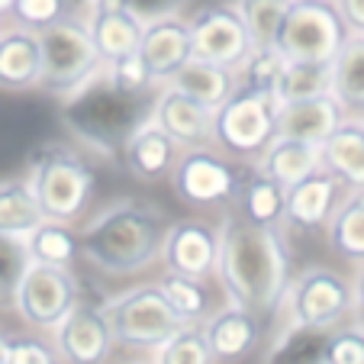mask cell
I'll use <instances>...</instances> for the list:
<instances>
[{
	"instance_id": "obj_9",
	"label": "cell",
	"mask_w": 364,
	"mask_h": 364,
	"mask_svg": "<svg viewBox=\"0 0 364 364\" xmlns=\"http://www.w3.org/2000/svg\"><path fill=\"white\" fill-rule=\"evenodd\" d=\"M345 39L348 26L332 0H290L287 14L277 23L274 48L284 58L332 62Z\"/></svg>"
},
{
	"instance_id": "obj_34",
	"label": "cell",
	"mask_w": 364,
	"mask_h": 364,
	"mask_svg": "<svg viewBox=\"0 0 364 364\" xmlns=\"http://www.w3.org/2000/svg\"><path fill=\"white\" fill-rule=\"evenodd\" d=\"M159 287H161V294H165V300L171 303V309L181 316V323H203L206 319V313H210L206 281H193V277L165 271Z\"/></svg>"
},
{
	"instance_id": "obj_16",
	"label": "cell",
	"mask_w": 364,
	"mask_h": 364,
	"mask_svg": "<svg viewBox=\"0 0 364 364\" xmlns=\"http://www.w3.org/2000/svg\"><path fill=\"white\" fill-rule=\"evenodd\" d=\"M139 55H142L145 68L151 75V87L168 84L174 71L193 55L187 20L178 10L174 14L149 16L142 26V39H139Z\"/></svg>"
},
{
	"instance_id": "obj_36",
	"label": "cell",
	"mask_w": 364,
	"mask_h": 364,
	"mask_svg": "<svg viewBox=\"0 0 364 364\" xmlns=\"http://www.w3.org/2000/svg\"><path fill=\"white\" fill-rule=\"evenodd\" d=\"M281 65H284V55L274 46H252V52L245 55V62L235 71V77H239V84H248V87L274 90Z\"/></svg>"
},
{
	"instance_id": "obj_47",
	"label": "cell",
	"mask_w": 364,
	"mask_h": 364,
	"mask_svg": "<svg viewBox=\"0 0 364 364\" xmlns=\"http://www.w3.org/2000/svg\"><path fill=\"white\" fill-rule=\"evenodd\" d=\"M0 29H4V14H0Z\"/></svg>"
},
{
	"instance_id": "obj_31",
	"label": "cell",
	"mask_w": 364,
	"mask_h": 364,
	"mask_svg": "<svg viewBox=\"0 0 364 364\" xmlns=\"http://www.w3.org/2000/svg\"><path fill=\"white\" fill-rule=\"evenodd\" d=\"M29 258L42 264H58V268H71L77 262V232L71 223L42 220L33 232L26 235Z\"/></svg>"
},
{
	"instance_id": "obj_4",
	"label": "cell",
	"mask_w": 364,
	"mask_h": 364,
	"mask_svg": "<svg viewBox=\"0 0 364 364\" xmlns=\"http://www.w3.org/2000/svg\"><path fill=\"white\" fill-rule=\"evenodd\" d=\"M39 55H42V75L39 87L46 94L68 100L71 94L90 84L103 71V58L90 39L84 20L65 14L62 20L42 26L39 33Z\"/></svg>"
},
{
	"instance_id": "obj_44",
	"label": "cell",
	"mask_w": 364,
	"mask_h": 364,
	"mask_svg": "<svg viewBox=\"0 0 364 364\" xmlns=\"http://www.w3.org/2000/svg\"><path fill=\"white\" fill-rule=\"evenodd\" d=\"M7 342H10V336L0 332V364H7Z\"/></svg>"
},
{
	"instance_id": "obj_6",
	"label": "cell",
	"mask_w": 364,
	"mask_h": 364,
	"mask_svg": "<svg viewBox=\"0 0 364 364\" xmlns=\"http://www.w3.org/2000/svg\"><path fill=\"white\" fill-rule=\"evenodd\" d=\"M46 220L77 223L94 197V171L71 149H48L26 174Z\"/></svg>"
},
{
	"instance_id": "obj_5",
	"label": "cell",
	"mask_w": 364,
	"mask_h": 364,
	"mask_svg": "<svg viewBox=\"0 0 364 364\" xmlns=\"http://www.w3.org/2000/svg\"><path fill=\"white\" fill-rule=\"evenodd\" d=\"M103 319L110 326L113 345L129 351H155L168 336L181 329V316L165 300L159 284H142L126 294H117L100 306Z\"/></svg>"
},
{
	"instance_id": "obj_40",
	"label": "cell",
	"mask_w": 364,
	"mask_h": 364,
	"mask_svg": "<svg viewBox=\"0 0 364 364\" xmlns=\"http://www.w3.org/2000/svg\"><path fill=\"white\" fill-rule=\"evenodd\" d=\"M7 14L14 16L16 26H26L33 33H39L42 26L62 20L68 14V0H14Z\"/></svg>"
},
{
	"instance_id": "obj_19",
	"label": "cell",
	"mask_w": 364,
	"mask_h": 364,
	"mask_svg": "<svg viewBox=\"0 0 364 364\" xmlns=\"http://www.w3.org/2000/svg\"><path fill=\"white\" fill-rule=\"evenodd\" d=\"M200 326H203L206 345L213 351V361H242L262 345V319L239 303L210 309Z\"/></svg>"
},
{
	"instance_id": "obj_30",
	"label": "cell",
	"mask_w": 364,
	"mask_h": 364,
	"mask_svg": "<svg viewBox=\"0 0 364 364\" xmlns=\"http://www.w3.org/2000/svg\"><path fill=\"white\" fill-rule=\"evenodd\" d=\"M332 68L329 62H309V58H284L281 75L274 81L277 103L306 100V97L329 94Z\"/></svg>"
},
{
	"instance_id": "obj_3",
	"label": "cell",
	"mask_w": 364,
	"mask_h": 364,
	"mask_svg": "<svg viewBox=\"0 0 364 364\" xmlns=\"http://www.w3.org/2000/svg\"><path fill=\"white\" fill-rule=\"evenodd\" d=\"M149 107L151 103H145L142 94H126L113 87L100 71L94 81L65 100V123L84 145L97 151H113L149 117Z\"/></svg>"
},
{
	"instance_id": "obj_45",
	"label": "cell",
	"mask_w": 364,
	"mask_h": 364,
	"mask_svg": "<svg viewBox=\"0 0 364 364\" xmlns=\"http://www.w3.org/2000/svg\"><path fill=\"white\" fill-rule=\"evenodd\" d=\"M94 0H68V7H81V10H87Z\"/></svg>"
},
{
	"instance_id": "obj_21",
	"label": "cell",
	"mask_w": 364,
	"mask_h": 364,
	"mask_svg": "<svg viewBox=\"0 0 364 364\" xmlns=\"http://www.w3.org/2000/svg\"><path fill=\"white\" fill-rule=\"evenodd\" d=\"M342 119H345V113L332 94L277 103L274 136L300 139V142H309V145H323L326 139L336 132V126L342 123Z\"/></svg>"
},
{
	"instance_id": "obj_13",
	"label": "cell",
	"mask_w": 364,
	"mask_h": 364,
	"mask_svg": "<svg viewBox=\"0 0 364 364\" xmlns=\"http://www.w3.org/2000/svg\"><path fill=\"white\" fill-rule=\"evenodd\" d=\"M161 262L165 271L193 277V281H210L216 277V264H220V226L210 220H171L165 232V245H161Z\"/></svg>"
},
{
	"instance_id": "obj_2",
	"label": "cell",
	"mask_w": 364,
	"mask_h": 364,
	"mask_svg": "<svg viewBox=\"0 0 364 364\" xmlns=\"http://www.w3.org/2000/svg\"><path fill=\"white\" fill-rule=\"evenodd\" d=\"M168 213L155 203L136 197L113 200L94 213L77 232V258L100 274L126 277L161 262Z\"/></svg>"
},
{
	"instance_id": "obj_20",
	"label": "cell",
	"mask_w": 364,
	"mask_h": 364,
	"mask_svg": "<svg viewBox=\"0 0 364 364\" xmlns=\"http://www.w3.org/2000/svg\"><path fill=\"white\" fill-rule=\"evenodd\" d=\"M119 151H123L126 171H129L132 178L142 181V184H159V181L168 178V171H171L181 149L155 119L145 117L142 123L126 136Z\"/></svg>"
},
{
	"instance_id": "obj_26",
	"label": "cell",
	"mask_w": 364,
	"mask_h": 364,
	"mask_svg": "<svg viewBox=\"0 0 364 364\" xmlns=\"http://www.w3.org/2000/svg\"><path fill=\"white\" fill-rule=\"evenodd\" d=\"M329 248L348 264H364V187L345 191L323 226Z\"/></svg>"
},
{
	"instance_id": "obj_41",
	"label": "cell",
	"mask_w": 364,
	"mask_h": 364,
	"mask_svg": "<svg viewBox=\"0 0 364 364\" xmlns=\"http://www.w3.org/2000/svg\"><path fill=\"white\" fill-rule=\"evenodd\" d=\"M55 361H62L55 345L42 342L39 336H10L7 364H55Z\"/></svg>"
},
{
	"instance_id": "obj_35",
	"label": "cell",
	"mask_w": 364,
	"mask_h": 364,
	"mask_svg": "<svg viewBox=\"0 0 364 364\" xmlns=\"http://www.w3.org/2000/svg\"><path fill=\"white\" fill-rule=\"evenodd\" d=\"M229 7L239 14L242 26L248 29L252 46H274L277 23L287 14L290 0H232Z\"/></svg>"
},
{
	"instance_id": "obj_27",
	"label": "cell",
	"mask_w": 364,
	"mask_h": 364,
	"mask_svg": "<svg viewBox=\"0 0 364 364\" xmlns=\"http://www.w3.org/2000/svg\"><path fill=\"white\" fill-rule=\"evenodd\" d=\"M232 200H235V210H239L235 216H242L248 223H258V226H277V223H284L287 187L255 168V174L239 178Z\"/></svg>"
},
{
	"instance_id": "obj_14",
	"label": "cell",
	"mask_w": 364,
	"mask_h": 364,
	"mask_svg": "<svg viewBox=\"0 0 364 364\" xmlns=\"http://www.w3.org/2000/svg\"><path fill=\"white\" fill-rule=\"evenodd\" d=\"M52 338H55L52 345H55L58 358L68 364H100L117 348L100 306H90V303H81V300L52 329Z\"/></svg>"
},
{
	"instance_id": "obj_39",
	"label": "cell",
	"mask_w": 364,
	"mask_h": 364,
	"mask_svg": "<svg viewBox=\"0 0 364 364\" xmlns=\"http://www.w3.org/2000/svg\"><path fill=\"white\" fill-rule=\"evenodd\" d=\"M326 364H364V326L342 323L329 332Z\"/></svg>"
},
{
	"instance_id": "obj_42",
	"label": "cell",
	"mask_w": 364,
	"mask_h": 364,
	"mask_svg": "<svg viewBox=\"0 0 364 364\" xmlns=\"http://www.w3.org/2000/svg\"><path fill=\"white\" fill-rule=\"evenodd\" d=\"M332 4L348 26V36H364V0H332Z\"/></svg>"
},
{
	"instance_id": "obj_7",
	"label": "cell",
	"mask_w": 364,
	"mask_h": 364,
	"mask_svg": "<svg viewBox=\"0 0 364 364\" xmlns=\"http://www.w3.org/2000/svg\"><path fill=\"white\" fill-rule=\"evenodd\" d=\"M277 97L274 90L235 84L220 110L213 113L216 149L229 151L235 159H258L264 145L274 139Z\"/></svg>"
},
{
	"instance_id": "obj_24",
	"label": "cell",
	"mask_w": 364,
	"mask_h": 364,
	"mask_svg": "<svg viewBox=\"0 0 364 364\" xmlns=\"http://www.w3.org/2000/svg\"><path fill=\"white\" fill-rule=\"evenodd\" d=\"M235 84H239L235 71L223 68V65H216V62H206V58H193L191 55L171 75L168 87L181 90V94H187L191 100L203 103V107H210V110L216 113L223 103H226V97L235 90Z\"/></svg>"
},
{
	"instance_id": "obj_32",
	"label": "cell",
	"mask_w": 364,
	"mask_h": 364,
	"mask_svg": "<svg viewBox=\"0 0 364 364\" xmlns=\"http://www.w3.org/2000/svg\"><path fill=\"white\" fill-rule=\"evenodd\" d=\"M332 329L319 326H296L287 323L281 338L274 342L268 361H296V364H326V345Z\"/></svg>"
},
{
	"instance_id": "obj_23",
	"label": "cell",
	"mask_w": 364,
	"mask_h": 364,
	"mask_svg": "<svg viewBox=\"0 0 364 364\" xmlns=\"http://www.w3.org/2000/svg\"><path fill=\"white\" fill-rule=\"evenodd\" d=\"M319 165L332 171L348 191L364 187V126L361 119H348L336 126L329 139L319 145Z\"/></svg>"
},
{
	"instance_id": "obj_29",
	"label": "cell",
	"mask_w": 364,
	"mask_h": 364,
	"mask_svg": "<svg viewBox=\"0 0 364 364\" xmlns=\"http://www.w3.org/2000/svg\"><path fill=\"white\" fill-rule=\"evenodd\" d=\"M42 220H46V213H42L26 178L0 181V232L26 239Z\"/></svg>"
},
{
	"instance_id": "obj_22",
	"label": "cell",
	"mask_w": 364,
	"mask_h": 364,
	"mask_svg": "<svg viewBox=\"0 0 364 364\" xmlns=\"http://www.w3.org/2000/svg\"><path fill=\"white\" fill-rule=\"evenodd\" d=\"M39 75V36L26 26L0 29V90H33Z\"/></svg>"
},
{
	"instance_id": "obj_38",
	"label": "cell",
	"mask_w": 364,
	"mask_h": 364,
	"mask_svg": "<svg viewBox=\"0 0 364 364\" xmlns=\"http://www.w3.org/2000/svg\"><path fill=\"white\" fill-rule=\"evenodd\" d=\"M103 77H107L113 87L126 90V94L155 90L151 87V75H149V68H145L139 52H129V55H119V58H113V62H107L103 65Z\"/></svg>"
},
{
	"instance_id": "obj_17",
	"label": "cell",
	"mask_w": 364,
	"mask_h": 364,
	"mask_svg": "<svg viewBox=\"0 0 364 364\" xmlns=\"http://www.w3.org/2000/svg\"><path fill=\"white\" fill-rule=\"evenodd\" d=\"M348 187L336 178L332 171H326L323 165L316 171H309L306 178H300L296 184L287 187V200H284V223L296 226L303 232H319L326 226V220L332 216L336 203L342 200V193Z\"/></svg>"
},
{
	"instance_id": "obj_15",
	"label": "cell",
	"mask_w": 364,
	"mask_h": 364,
	"mask_svg": "<svg viewBox=\"0 0 364 364\" xmlns=\"http://www.w3.org/2000/svg\"><path fill=\"white\" fill-rule=\"evenodd\" d=\"M149 117L174 139L178 149H216L213 110L191 100L187 94L168 87H155V100L149 107Z\"/></svg>"
},
{
	"instance_id": "obj_1",
	"label": "cell",
	"mask_w": 364,
	"mask_h": 364,
	"mask_svg": "<svg viewBox=\"0 0 364 364\" xmlns=\"http://www.w3.org/2000/svg\"><path fill=\"white\" fill-rule=\"evenodd\" d=\"M216 277L229 303L252 309L258 319L277 316L294 277V255L281 223L258 226L235 213L223 216Z\"/></svg>"
},
{
	"instance_id": "obj_43",
	"label": "cell",
	"mask_w": 364,
	"mask_h": 364,
	"mask_svg": "<svg viewBox=\"0 0 364 364\" xmlns=\"http://www.w3.org/2000/svg\"><path fill=\"white\" fill-rule=\"evenodd\" d=\"M351 319L364 326V264H358V274L351 277Z\"/></svg>"
},
{
	"instance_id": "obj_8",
	"label": "cell",
	"mask_w": 364,
	"mask_h": 364,
	"mask_svg": "<svg viewBox=\"0 0 364 364\" xmlns=\"http://www.w3.org/2000/svg\"><path fill=\"white\" fill-rule=\"evenodd\" d=\"M281 309L287 323L336 329L351 319V277L329 264H309L290 277Z\"/></svg>"
},
{
	"instance_id": "obj_12",
	"label": "cell",
	"mask_w": 364,
	"mask_h": 364,
	"mask_svg": "<svg viewBox=\"0 0 364 364\" xmlns=\"http://www.w3.org/2000/svg\"><path fill=\"white\" fill-rule=\"evenodd\" d=\"M187 29H191L193 58L216 62L229 71H239L245 55L252 52L248 29L242 26L239 14L229 4H213V7L193 10V16H187Z\"/></svg>"
},
{
	"instance_id": "obj_33",
	"label": "cell",
	"mask_w": 364,
	"mask_h": 364,
	"mask_svg": "<svg viewBox=\"0 0 364 364\" xmlns=\"http://www.w3.org/2000/svg\"><path fill=\"white\" fill-rule=\"evenodd\" d=\"M149 361H159V364H216L200 323H184L174 336H168L159 348L149 351Z\"/></svg>"
},
{
	"instance_id": "obj_46",
	"label": "cell",
	"mask_w": 364,
	"mask_h": 364,
	"mask_svg": "<svg viewBox=\"0 0 364 364\" xmlns=\"http://www.w3.org/2000/svg\"><path fill=\"white\" fill-rule=\"evenodd\" d=\"M10 4H14V0H0V14L7 16V10H10Z\"/></svg>"
},
{
	"instance_id": "obj_18",
	"label": "cell",
	"mask_w": 364,
	"mask_h": 364,
	"mask_svg": "<svg viewBox=\"0 0 364 364\" xmlns=\"http://www.w3.org/2000/svg\"><path fill=\"white\" fill-rule=\"evenodd\" d=\"M84 14H87L84 16V26H87L103 65L119 55L139 52V39H142L145 20L126 0H94Z\"/></svg>"
},
{
	"instance_id": "obj_10",
	"label": "cell",
	"mask_w": 364,
	"mask_h": 364,
	"mask_svg": "<svg viewBox=\"0 0 364 364\" xmlns=\"http://www.w3.org/2000/svg\"><path fill=\"white\" fill-rule=\"evenodd\" d=\"M77 300H81V287L71 268L42 262H29L10 296L16 316L36 332H52Z\"/></svg>"
},
{
	"instance_id": "obj_28",
	"label": "cell",
	"mask_w": 364,
	"mask_h": 364,
	"mask_svg": "<svg viewBox=\"0 0 364 364\" xmlns=\"http://www.w3.org/2000/svg\"><path fill=\"white\" fill-rule=\"evenodd\" d=\"M255 168L264 171L268 178L281 181L284 187H290L319 168V145H309V142L287 139V136H274L264 145L262 155L255 159Z\"/></svg>"
},
{
	"instance_id": "obj_48",
	"label": "cell",
	"mask_w": 364,
	"mask_h": 364,
	"mask_svg": "<svg viewBox=\"0 0 364 364\" xmlns=\"http://www.w3.org/2000/svg\"><path fill=\"white\" fill-rule=\"evenodd\" d=\"M361 126H364V119H361Z\"/></svg>"
},
{
	"instance_id": "obj_37",
	"label": "cell",
	"mask_w": 364,
	"mask_h": 364,
	"mask_svg": "<svg viewBox=\"0 0 364 364\" xmlns=\"http://www.w3.org/2000/svg\"><path fill=\"white\" fill-rule=\"evenodd\" d=\"M29 248L23 235H7L0 232V300H10L20 284L23 271L29 268Z\"/></svg>"
},
{
	"instance_id": "obj_11",
	"label": "cell",
	"mask_w": 364,
	"mask_h": 364,
	"mask_svg": "<svg viewBox=\"0 0 364 364\" xmlns=\"http://www.w3.org/2000/svg\"><path fill=\"white\" fill-rule=\"evenodd\" d=\"M168 181L178 200H184L187 206H223L232 200L239 174L213 149H181Z\"/></svg>"
},
{
	"instance_id": "obj_25",
	"label": "cell",
	"mask_w": 364,
	"mask_h": 364,
	"mask_svg": "<svg viewBox=\"0 0 364 364\" xmlns=\"http://www.w3.org/2000/svg\"><path fill=\"white\" fill-rule=\"evenodd\" d=\"M329 94L348 119H364V36H348L329 62Z\"/></svg>"
}]
</instances>
